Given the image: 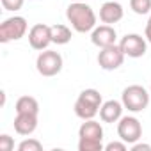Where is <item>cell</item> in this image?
Returning a JSON list of instances; mask_svg holds the SVG:
<instances>
[{"label": "cell", "mask_w": 151, "mask_h": 151, "mask_svg": "<svg viewBox=\"0 0 151 151\" xmlns=\"http://www.w3.org/2000/svg\"><path fill=\"white\" fill-rule=\"evenodd\" d=\"M66 18L71 23L75 32H93V29L96 27V13L93 11L91 6H87L82 0H77L68 6L66 9Z\"/></svg>", "instance_id": "obj_1"}, {"label": "cell", "mask_w": 151, "mask_h": 151, "mask_svg": "<svg viewBox=\"0 0 151 151\" xmlns=\"http://www.w3.org/2000/svg\"><path fill=\"white\" fill-rule=\"evenodd\" d=\"M103 100L98 89H84L77 101H75V116L80 117L82 121L86 119H94L96 114H100V107H101Z\"/></svg>", "instance_id": "obj_2"}, {"label": "cell", "mask_w": 151, "mask_h": 151, "mask_svg": "<svg viewBox=\"0 0 151 151\" xmlns=\"http://www.w3.org/2000/svg\"><path fill=\"white\" fill-rule=\"evenodd\" d=\"M121 101H123V105H124V109L128 112L137 114V112H142V110L147 109V105H149V93L142 86L133 84V86H128L123 91Z\"/></svg>", "instance_id": "obj_3"}, {"label": "cell", "mask_w": 151, "mask_h": 151, "mask_svg": "<svg viewBox=\"0 0 151 151\" xmlns=\"http://www.w3.org/2000/svg\"><path fill=\"white\" fill-rule=\"evenodd\" d=\"M62 66H64L62 55L59 52H53V50H48V48L43 50L36 59V69L43 77H55V75L60 73Z\"/></svg>", "instance_id": "obj_4"}, {"label": "cell", "mask_w": 151, "mask_h": 151, "mask_svg": "<svg viewBox=\"0 0 151 151\" xmlns=\"http://www.w3.org/2000/svg\"><path fill=\"white\" fill-rule=\"evenodd\" d=\"M29 23L23 16H11L2 22L0 25V43H11L18 41L27 34Z\"/></svg>", "instance_id": "obj_5"}, {"label": "cell", "mask_w": 151, "mask_h": 151, "mask_svg": "<svg viewBox=\"0 0 151 151\" xmlns=\"http://www.w3.org/2000/svg\"><path fill=\"white\" fill-rule=\"evenodd\" d=\"M117 135L126 144H135L142 137V124L135 116H123L117 121Z\"/></svg>", "instance_id": "obj_6"}, {"label": "cell", "mask_w": 151, "mask_h": 151, "mask_svg": "<svg viewBox=\"0 0 151 151\" xmlns=\"http://www.w3.org/2000/svg\"><path fill=\"white\" fill-rule=\"evenodd\" d=\"M124 57H126L124 52L116 43V45H110V46H105V48L100 50V53H98V64L105 71H114L119 66H123Z\"/></svg>", "instance_id": "obj_7"}, {"label": "cell", "mask_w": 151, "mask_h": 151, "mask_svg": "<svg viewBox=\"0 0 151 151\" xmlns=\"http://www.w3.org/2000/svg\"><path fill=\"white\" fill-rule=\"evenodd\" d=\"M119 46L126 57L139 59L147 52V39L142 37L140 34H126L124 37H121Z\"/></svg>", "instance_id": "obj_8"}, {"label": "cell", "mask_w": 151, "mask_h": 151, "mask_svg": "<svg viewBox=\"0 0 151 151\" xmlns=\"http://www.w3.org/2000/svg\"><path fill=\"white\" fill-rule=\"evenodd\" d=\"M52 27L45 25V23H36L30 30H29V45L37 50L43 52L52 45Z\"/></svg>", "instance_id": "obj_9"}, {"label": "cell", "mask_w": 151, "mask_h": 151, "mask_svg": "<svg viewBox=\"0 0 151 151\" xmlns=\"http://www.w3.org/2000/svg\"><path fill=\"white\" fill-rule=\"evenodd\" d=\"M91 41L94 46L98 48H105V46H110V45H116L117 43V32L112 25H100V27H94L93 32H91Z\"/></svg>", "instance_id": "obj_10"}, {"label": "cell", "mask_w": 151, "mask_h": 151, "mask_svg": "<svg viewBox=\"0 0 151 151\" xmlns=\"http://www.w3.org/2000/svg\"><path fill=\"white\" fill-rule=\"evenodd\" d=\"M124 16V9L119 2H114V0H107V2L100 7V20L101 23L107 25H114L117 22H121Z\"/></svg>", "instance_id": "obj_11"}, {"label": "cell", "mask_w": 151, "mask_h": 151, "mask_svg": "<svg viewBox=\"0 0 151 151\" xmlns=\"http://www.w3.org/2000/svg\"><path fill=\"white\" fill-rule=\"evenodd\" d=\"M123 110H124L123 101L109 100V101L101 103V107H100V117H101L103 123H117L123 117Z\"/></svg>", "instance_id": "obj_12"}, {"label": "cell", "mask_w": 151, "mask_h": 151, "mask_svg": "<svg viewBox=\"0 0 151 151\" xmlns=\"http://www.w3.org/2000/svg\"><path fill=\"white\" fill-rule=\"evenodd\" d=\"M37 128V114H16L14 117V132L18 135H32Z\"/></svg>", "instance_id": "obj_13"}, {"label": "cell", "mask_w": 151, "mask_h": 151, "mask_svg": "<svg viewBox=\"0 0 151 151\" xmlns=\"http://www.w3.org/2000/svg\"><path fill=\"white\" fill-rule=\"evenodd\" d=\"M78 139H96L103 140V128L94 119H86L78 128Z\"/></svg>", "instance_id": "obj_14"}, {"label": "cell", "mask_w": 151, "mask_h": 151, "mask_svg": "<svg viewBox=\"0 0 151 151\" xmlns=\"http://www.w3.org/2000/svg\"><path fill=\"white\" fill-rule=\"evenodd\" d=\"M16 114H39V103L34 96H22L14 105Z\"/></svg>", "instance_id": "obj_15"}, {"label": "cell", "mask_w": 151, "mask_h": 151, "mask_svg": "<svg viewBox=\"0 0 151 151\" xmlns=\"http://www.w3.org/2000/svg\"><path fill=\"white\" fill-rule=\"evenodd\" d=\"M73 34H71V29L68 25H62V23H57V25H52V41L53 45H68L71 41Z\"/></svg>", "instance_id": "obj_16"}, {"label": "cell", "mask_w": 151, "mask_h": 151, "mask_svg": "<svg viewBox=\"0 0 151 151\" xmlns=\"http://www.w3.org/2000/svg\"><path fill=\"white\" fill-rule=\"evenodd\" d=\"M105 146L96 139H78V151H103Z\"/></svg>", "instance_id": "obj_17"}, {"label": "cell", "mask_w": 151, "mask_h": 151, "mask_svg": "<svg viewBox=\"0 0 151 151\" xmlns=\"http://www.w3.org/2000/svg\"><path fill=\"white\" fill-rule=\"evenodd\" d=\"M130 7L135 14H147L151 11V0H130Z\"/></svg>", "instance_id": "obj_18"}, {"label": "cell", "mask_w": 151, "mask_h": 151, "mask_svg": "<svg viewBox=\"0 0 151 151\" xmlns=\"http://www.w3.org/2000/svg\"><path fill=\"white\" fill-rule=\"evenodd\" d=\"M41 149H43V144L32 137H29L18 144V151H41Z\"/></svg>", "instance_id": "obj_19"}, {"label": "cell", "mask_w": 151, "mask_h": 151, "mask_svg": "<svg viewBox=\"0 0 151 151\" xmlns=\"http://www.w3.org/2000/svg\"><path fill=\"white\" fill-rule=\"evenodd\" d=\"M23 2L25 0H2V7L6 11H11V13H16L23 7Z\"/></svg>", "instance_id": "obj_20"}, {"label": "cell", "mask_w": 151, "mask_h": 151, "mask_svg": "<svg viewBox=\"0 0 151 151\" xmlns=\"http://www.w3.org/2000/svg\"><path fill=\"white\" fill-rule=\"evenodd\" d=\"M14 149V140L11 135L2 133L0 135V151H13Z\"/></svg>", "instance_id": "obj_21"}, {"label": "cell", "mask_w": 151, "mask_h": 151, "mask_svg": "<svg viewBox=\"0 0 151 151\" xmlns=\"http://www.w3.org/2000/svg\"><path fill=\"white\" fill-rule=\"evenodd\" d=\"M128 144L124 140H112L105 146V151H126Z\"/></svg>", "instance_id": "obj_22"}, {"label": "cell", "mask_w": 151, "mask_h": 151, "mask_svg": "<svg viewBox=\"0 0 151 151\" xmlns=\"http://www.w3.org/2000/svg\"><path fill=\"white\" fill-rule=\"evenodd\" d=\"M151 151V146L149 144H142V142H135V144H132V151Z\"/></svg>", "instance_id": "obj_23"}, {"label": "cell", "mask_w": 151, "mask_h": 151, "mask_svg": "<svg viewBox=\"0 0 151 151\" xmlns=\"http://www.w3.org/2000/svg\"><path fill=\"white\" fill-rule=\"evenodd\" d=\"M144 37L147 39V43H151V16H149V20H147V23H146V29H144Z\"/></svg>", "instance_id": "obj_24"}, {"label": "cell", "mask_w": 151, "mask_h": 151, "mask_svg": "<svg viewBox=\"0 0 151 151\" xmlns=\"http://www.w3.org/2000/svg\"><path fill=\"white\" fill-rule=\"evenodd\" d=\"M82 2H86V0H82Z\"/></svg>", "instance_id": "obj_25"}, {"label": "cell", "mask_w": 151, "mask_h": 151, "mask_svg": "<svg viewBox=\"0 0 151 151\" xmlns=\"http://www.w3.org/2000/svg\"><path fill=\"white\" fill-rule=\"evenodd\" d=\"M149 91H151V87H149Z\"/></svg>", "instance_id": "obj_26"}]
</instances>
